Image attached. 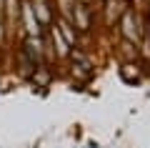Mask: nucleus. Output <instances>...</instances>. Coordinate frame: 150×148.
<instances>
[{
  "mask_svg": "<svg viewBox=\"0 0 150 148\" xmlns=\"http://www.w3.org/2000/svg\"><path fill=\"white\" fill-rule=\"evenodd\" d=\"M120 25H123V38L130 43H140L143 40V28H140V18L138 13L125 10L123 18H120Z\"/></svg>",
  "mask_w": 150,
  "mask_h": 148,
  "instance_id": "nucleus-1",
  "label": "nucleus"
},
{
  "mask_svg": "<svg viewBox=\"0 0 150 148\" xmlns=\"http://www.w3.org/2000/svg\"><path fill=\"white\" fill-rule=\"evenodd\" d=\"M88 23H90V18H88L85 8L78 5V8H75V28H80V30H88Z\"/></svg>",
  "mask_w": 150,
  "mask_h": 148,
  "instance_id": "nucleus-5",
  "label": "nucleus"
},
{
  "mask_svg": "<svg viewBox=\"0 0 150 148\" xmlns=\"http://www.w3.org/2000/svg\"><path fill=\"white\" fill-rule=\"evenodd\" d=\"M50 38H53V43H55V50H58V55H60V58L70 55V48H68V43H65V38L60 35L58 25H55V28H50Z\"/></svg>",
  "mask_w": 150,
  "mask_h": 148,
  "instance_id": "nucleus-3",
  "label": "nucleus"
},
{
  "mask_svg": "<svg viewBox=\"0 0 150 148\" xmlns=\"http://www.w3.org/2000/svg\"><path fill=\"white\" fill-rule=\"evenodd\" d=\"M3 10H8L10 20H15V18L20 15V0H5V3H3Z\"/></svg>",
  "mask_w": 150,
  "mask_h": 148,
  "instance_id": "nucleus-6",
  "label": "nucleus"
},
{
  "mask_svg": "<svg viewBox=\"0 0 150 148\" xmlns=\"http://www.w3.org/2000/svg\"><path fill=\"white\" fill-rule=\"evenodd\" d=\"M0 40H3V20H0Z\"/></svg>",
  "mask_w": 150,
  "mask_h": 148,
  "instance_id": "nucleus-7",
  "label": "nucleus"
},
{
  "mask_svg": "<svg viewBox=\"0 0 150 148\" xmlns=\"http://www.w3.org/2000/svg\"><path fill=\"white\" fill-rule=\"evenodd\" d=\"M0 13H3V0H0Z\"/></svg>",
  "mask_w": 150,
  "mask_h": 148,
  "instance_id": "nucleus-8",
  "label": "nucleus"
},
{
  "mask_svg": "<svg viewBox=\"0 0 150 148\" xmlns=\"http://www.w3.org/2000/svg\"><path fill=\"white\" fill-rule=\"evenodd\" d=\"M58 30H60V35L65 38V43H68V45H73V43H75V33H73V25H70L68 20H60V23H58Z\"/></svg>",
  "mask_w": 150,
  "mask_h": 148,
  "instance_id": "nucleus-4",
  "label": "nucleus"
},
{
  "mask_svg": "<svg viewBox=\"0 0 150 148\" xmlns=\"http://www.w3.org/2000/svg\"><path fill=\"white\" fill-rule=\"evenodd\" d=\"M23 18H25V28L28 33H30V38H38L40 35V23H38L35 13H33V3H23Z\"/></svg>",
  "mask_w": 150,
  "mask_h": 148,
  "instance_id": "nucleus-2",
  "label": "nucleus"
}]
</instances>
